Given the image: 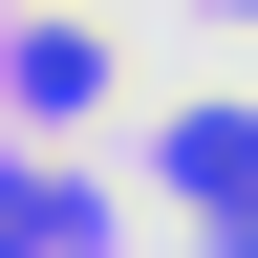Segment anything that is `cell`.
Instances as JSON below:
<instances>
[{"label": "cell", "instance_id": "cell-2", "mask_svg": "<svg viewBox=\"0 0 258 258\" xmlns=\"http://www.w3.org/2000/svg\"><path fill=\"white\" fill-rule=\"evenodd\" d=\"M0 237H86V194H64L43 151H0Z\"/></svg>", "mask_w": 258, "mask_h": 258}, {"label": "cell", "instance_id": "cell-3", "mask_svg": "<svg viewBox=\"0 0 258 258\" xmlns=\"http://www.w3.org/2000/svg\"><path fill=\"white\" fill-rule=\"evenodd\" d=\"M237 22H258V0H237Z\"/></svg>", "mask_w": 258, "mask_h": 258}, {"label": "cell", "instance_id": "cell-1", "mask_svg": "<svg viewBox=\"0 0 258 258\" xmlns=\"http://www.w3.org/2000/svg\"><path fill=\"white\" fill-rule=\"evenodd\" d=\"M151 172H172L194 237H258V108H172V129H151Z\"/></svg>", "mask_w": 258, "mask_h": 258}]
</instances>
